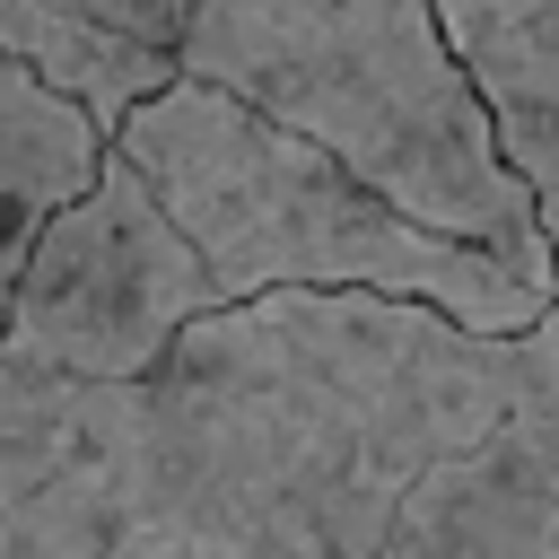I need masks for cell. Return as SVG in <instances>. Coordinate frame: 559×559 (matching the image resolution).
Here are the masks:
<instances>
[{"mask_svg":"<svg viewBox=\"0 0 559 559\" xmlns=\"http://www.w3.org/2000/svg\"><path fill=\"white\" fill-rule=\"evenodd\" d=\"M550 384L559 314L218 306L140 384L0 376V559H376L411 489Z\"/></svg>","mask_w":559,"mask_h":559,"instance_id":"6da1fadb","label":"cell"},{"mask_svg":"<svg viewBox=\"0 0 559 559\" xmlns=\"http://www.w3.org/2000/svg\"><path fill=\"white\" fill-rule=\"evenodd\" d=\"M175 79L297 131L402 218L524 271H559L428 0H192Z\"/></svg>","mask_w":559,"mask_h":559,"instance_id":"7a4b0ae2","label":"cell"},{"mask_svg":"<svg viewBox=\"0 0 559 559\" xmlns=\"http://www.w3.org/2000/svg\"><path fill=\"white\" fill-rule=\"evenodd\" d=\"M114 157L166 201L201 271L227 306L253 297H393L428 306L463 332H542L559 314V271H524L507 253L454 245L367 192L349 166L306 148L297 131L245 114L218 87H157L122 131Z\"/></svg>","mask_w":559,"mask_h":559,"instance_id":"3957f363","label":"cell"},{"mask_svg":"<svg viewBox=\"0 0 559 559\" xmlns=\"http://www.w3.org/2000/svg\"><path fill=\"white\" fill-rule=\"evenodd\" d=\"M218 306H227L218 280L201 271L166 201L140 183V166L105 157V175L44 227V245L17 271V297L0 323V376L140 384Z\"/></svg>","mask_w":559,"mask_h":559,"instance_id":"277c9868","label":"cell"},{"mask_svg":"<svg viewBox=\"0 0 559 559\" xmlns=\"http://www.w3.org/2000/svg\"><path fill=\"white\" fill-rule=\"evenodd\" d=\"M376 559H559V384L445 454Z\"/></svg>","mask_w":559,"mask_h":559,"instance_id":"5b68a950","label":"cell"},{"mask_svg":"<svg viewBox=\"0 0 559 559\" xmlns=\"http://www.w3.org/2000/svg\"><path fill=\"white\" fill-rule=\"evenodd\" d=\"M183 17L192 0H0V52L114 140L157 87H175Z\"/></svg>","mask_w":559,"mask_h":559,"instance_id":"8992f818","label":"cell"},{"mask_svg":"<svg viewBox=\"0 0 559 559\" xmlns=\"http://www.w3.org/2000/svg\"><path fill=\"white\" fill-rule=\"evenodd\" d=\"M559 262V0H428Z\"/></svg>","mask_w":559,"mask_h":559,"instance_id":"52a82bcc","label":"cell"},{"mask_svg":"<svg viewBox=\"0 0 559 559\" xmlns=\"http://www.w3.org/2000/svg\"><path fill=\"white\" fill-rule=\"evenodd\" d=\"M105 157H114V140L70 96H52L35 70H17L0 52V323H9V297H17L26 253L105 175Z\"/></svg>","mask_w":559,"mask_h":559,"instance_id":"ba28073f","label":"cell"}]
</instances>
